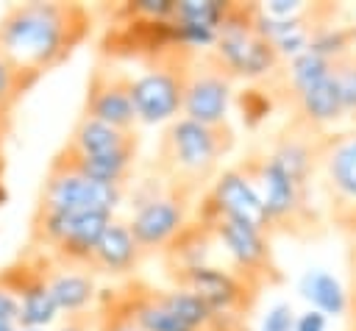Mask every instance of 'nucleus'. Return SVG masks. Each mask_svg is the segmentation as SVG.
<instances>
[{
	"label": "nucleus",
	"mask_w": 356,
	"mask_h": 331,
	"mask_svg": "<svg viewBox=\"0 0 356 331\" xmlns=\"http://www.w3.org/2000/svg\"><path fill=\"white\" fill-rule=\"evenodd\" d=\"M95 17L81 3L33 0L8 6L0 17V56L22 72L42 78L67 64L89 39Z\"/></svg>",
	"instance_id": "nucleus-1"
},
{
	"label": "nucleus",
	"mask_w": 356,
	"mask_h": 331,
	"mask_svg": "<svg viewBox=\"0 0 356 331\" xmlns=\"http://www.w3.org/2000/svg\"><path fill=\"white\" fill-rule=\"evenodd\" d=\"M234 145H236V134L228 122L203 125L181 114L164 125L150 170L170 189L197 203V197L220 175V164L234 150Z\"/></svg>",
	"instance_id": "nucleus-2"
},
{
	"label": "nucleus",
	"mask_w": 356,
	"mask_h": 331,
	"mask_svg": "<svg viewBox=\"0 0 356 331\" xmlns=\"http://www.w3.org/2000/svg\"><path fill=\"white\" fill-rule=\"evenodd\" d=\"M236 167L256 186V192L270 214L273 234L292 236V239H314L323 234V220L312 200L309 184L295 181L267 153H250Z\"/></svg>",
	"instance_id": "nucleus-3"
},
{
	"label": "nucleus",
	"mask_w": 356,
	"mask_h": 331,
	"mask_svg": "<svg viewBox=\"0 0 356 331\" xmlns=\"http://www.w3.org/2000/svg\"><path fill=\"white\" fill-rule=\"evenodd\" d=\"M106 292L145 331H211L217 320V314L200 298L178 286L161 289L142 278H125Z\"/></svg>",
	"instance_id": "nucleus-4"
},
{
	"label": "nucleus",
	"mask_w": 356,
	"mask_h": 331,
	"mask_svg": "<svg viewBox=\"0 0 356 331\" xmlns=\"http://www.w3.org/2000/svg\"><path fill=\"white\" fill-rule=\"evenodd\" d=\"M234 81H267L284 61L261 31L259 3H228L217 39L209 47Z\"/></svg>",
	"instance_id": "nucleus-5"
},
{
	"label": "nucleus",
	"mask_w": 356,
	"mask_h": 331,
	"mask_svg": "<svg viewBox=\"0 0 356 331\" xmlns=\"http://www.w3.org/2000/svg\"><path fill=\"white\" fill-rule=\"evenodd\" d=\"M131 217L125 220L145 256L164 253L195 214V200L170 189L153 170L134 184Z\"/></svg>",
	"instance_id": "nucleus-6"
},
{
	"label": "nucleus",
	"mask_w": 356,
	"mask_h": 331,
	"mask_svg": "<svg viewBox=\"0 0 356 331\" xmlns=\"http://www.w3.org/2000/svg\"><path fill=\"white\" fill-rule=\"evenodd\" d=\"M197 50L167 45L142 61V72L134 75V106L139 125L172 122L181 117L184 86L192 56Z\"/></svg>",
	"instance_id": "nucleus-7"
},
{
	"label": "nucleus",
	"mask_w": 356,
	"mask_h": 331,
	"mask_svg": "<svg viewBox=\"0 0 356 331\" xmlns=\"http://www.w3.org/2000/svg\"><path fill=\"white\" fill-rule=\"evenodd\" d=\"M114 223L108 211H81V214H31L28 245L44 250L50 259L67 267H83L92 248L103 231Z\"/></svg>",
	"instance_id": "nucleus-8"
},
{
	"label": "nucleus",
	"mask_w": 356,
	"mask_h": 331,
	"mask_svg": "<svg viewBox=\"0 0 356 331\" xmlns=\"http://www.w3.org/2000/svg\"><path fill=\"white\" fill-rule=\"evenodd\" d=\"M200 223H206L214 231L217 245H222V250L228 256V267L239 278H245L250 286L264 292L270 286L284 284V273H281V264L273 250V236H267L264 231H259L253 225L225 220V217L200 220Z\"/></svg>",
	"instance_id": "nucleus-9"
},
{
	"label": "nucleus",
	"mask_w": 356,
	"mask_h": 331,
	"mask_svg": "<svg viewBox=\"0 0 356 331\" xmlns=\"http://www.w3.org/2000/svg\"><path fill=\"white\" fill-rule=\"evenodd\" d=\"M125 186H111L92 181L75 170L47 164V172L42 178L36 206L33 211L39 214H81V211H108L122 203Z\"/></svg>",
	"instance_id": "nucleus-10"
},
{
	"label": "nucleus",
	"mask_w": 356,
	"mask_h": 331,
	"mask_svg": "<svg viewBox=\"0 0 356 331\" xmlns=\"http://www.w3.org/2000/svg\"><path fill=\"white\" fill-rule=\"evenodd\" d=\"M167 278L172 286L186 289L195 298H200L214 314H225V317L250 320V314L259 303V295H261L256 286H250L245 278H239L231 267H217V264L167 273Z\"/></svg>",
	"instance_id": "nucleus-11"
},
{
	"label": "nucleus",
	"mask_w": 356,
	"mask_h": 331,
	"mask_svg": "<svg viewBox=\"0 0 356 331\" xmlns=\"http://www.w3.org/2000/svg\"><path fill=\"white\" fill-rule=\"evenodd\" d=\"M195 217L197 220L225 217V220H236V223L253 225V228L264 231L267 236H275L270 214H267L256 186L248 181V175L236 164L220 170V175L211 181V186L197 197Z\"/></svg>",
	"instance_id": "nucleus-12"
},
{
	"label": "nucleus",
	"mask_w": 356,
	"mask_h": 331,
	"mask_svg": "<svg viewBox=\"0 0 356 331\" xmlns=\"http://www.w3.org/2000/svg\"><path fill=\"white\" fill-rule=\"evenodd\" d=\"M231 97H234V78L222 70V64L211 50H197L186 72L181 114L203 125H225Z\"/></svg>",
	"instance_id": "nucleus-13"
},
{
	"label": "nucleus",
	"mask_w": 356,
	"mask_h": 331,
	"mask_svg": "<svg viewBox=\"0 0 356 331\" xmlns=\"http://www.w3.org/2000/svg\"><path fill=\"white\" fill-rule=\"evenodd\" d=\"M81 114L122 131H139L134 106V75L111 61H97L86 78Z\"/></svg>",
	"instance_id": "nucleus-14"
},
{
	"label": "nucleus",
	"mask_w": 356,
	"mask_h": 331,
	"mask_svg": "<svg viewBox=\"0 0 356 331\" xmlns=\"http://www.w3.org/2000/svg\"><path fill=\"white\" fill-rule=\"evenodd\" d=\"M317 178L328 200L331 223L356 209V128L342 134H325Z\"/></svg>",
	"instance_id": "nucleus-15"
},
{
	"label": "nucleus",
	"mask_w": 356,
	"mask_h": 331,
	"mask_svg": "<svg viewBox=\"0 0 356 331\" xmlns=\"http://www.w3.org/2000/svg\"><path fill=\"white\" fill-rule=\"evenodd\" d=\"M0 275L19 295V323H17L19 328H44L58 317L56 300L44 284V275H42L31 248L11 267H6Z\"/></svg>",
	"instance_id": "nucleus-16"
},
{
	"label": "nucleus",
	"mask_w": 356,
	"mask_h": 331,
	"mask_svg": "<svg viewBox=\"0 0 356 331\" xmlns=\"http://www.w3.org/2000/svg\"><path fill=\"white\" fill-rule=\"evenodd\" d=\"M325 134L312 131L295 120H286L284 128L273 136L270 147L264 150L284 172H289L295 181L309 184L317 178V164H320V147H323Z\"/></svg>",
	"instance_id": "nucleus-17"
},
{
	"label": "nucleus",
	"mask_w": 356,
	"mask_h": 331,
	"mask_svg": "<svg viewBox=\"0 0 356 331\" xmlns=\"http://www.w3.org/2000/svg\"><path fill=\"white\" fill-rule=\"evenodd\" d=\"M31 248V245H28ZM36 256V264L44 275V284L56 300L58 314H78L86 312L89 303L97 300V286H95V275L86 273L83 267H67L58 264L56 259H50L44 250L31 248Z\"/></svg>",
	"instance_id": "nucleus-18"
},
{
	"label": "nucleus",
	"mask_w": 356,
	"mask_h": 331,
	"mask_svg": "<svg viewBox=\"0 0 356 331\" xmlns=\"http://www.w3.org/2000/svg\"><path fill=\"white\" fill-rule=\"evenodd\" d=\"M147 256L142 253L139 242L134 239L125 220H117L103 231L97 245L92 248L83 270L92 275H108V278H128Z\"/></svg>",
	"instance_id": "nucleus-19"
},
{
	"label": "nucleus",
	"mask_w": 356,
	"mask_h": 331,
	"mask_svg": "<svg viewBox=\"0 0 356 331\" xmlns=\"http://www.w3.org/2000/svg\"><path fill=\"white\" fill-rule=\"evenodd\" d=\"M289 120L312 128V131H323L328 134L331 125H337L342 117H345V108H342V97H339V89H337V81H334V70L309 83L306 89H300L289 103Z\"/></svg>",
	"instance_id": "nucleus-20"
},
{
	"label": "nucleus",
	"mask_w": 356,
	"mask_h": 331,
	"mask_svg": "<svg viewBox=\"0 0 356 331\" xmlns=\"http://www.w3.org/2000/svg\"><path fill=\"white\" fill-rule=\"evenodd\" d=\"M139 142H142L139 131H122V128H114L108 122L81 114L61 147L75 156H111V153L139 150Z\"/></svg>",
	"instance_id": "nucleus-21"
},
{
	"label": "nucleus",
	"mask_w": 356,
	"mask_h": 331,
	"mask_svg": "<svg viewBox=\"0 0 356 331\" xmlns=\"http://www.w3.org/2000/svg\"><path fill=\"white\" fill-rule=\"evenodd\" d=\"M217 245L214 239V231L195 220L186 223V228L167 245V250L161 253L164 259V273H178V270H189V267H203V264H211L209 256H211V248Z\"/></svg>",
	"instance_id": "nucleus-22"
},
{
	"label": "nucleus",
	"mask_w": 356,
	"mask_h": 331,
	"mask_svg": "<svg viewBox=\"0 0 356 331\" xmlns=\"http://www.w3.org/2000/svg\"><path fill=\"white\" fill-rule=\"evenodd\" d=\"M300 292L303 298L314 306V312L320 314H348V292L345 286L325 270H312L303 275L300 281Z\"/></svg>",
	"instance_id": "nucleus-23"
},
{
	"label": "nucleus",
	"mask_w": 356,
	"mask_h": 331,
	"mask_svg": "<svg viewBox=\"0 0 356 331\" xmlns=\"http://www.w3.org/2000/svg\"><path fill=\"white\" fill-rule=\"evenodd\" d=\"M228 11L225 0H175L172 6V25H184V28H203V31H214L222 25Z\"/></svg>",
	"instance_id": "nucleus-24"
},
{
	"label": "nucleus",
	"mask_w": 356,
	"mask_h": 331,
	"mask_svg": "<svg viewBox=\"0 0 356 331\" xmlns=\"http://www.w3.org/2000/svg\"><path fill=\"white\" fill-rule=\"evenodd\" d=\"M36 81L39 78L22 72L6 56H0V120H11L14 106L28 95V89L36 86Z\"/></svg>",
	"instance_id": "nucleus-25"
},
{
	"label": "nucleus",
	"mask_w": 356,
	"mask_h": 331,
	"mask_svg": "<svg viewBox=\"0 0 356 331\" xmlns=\"http://www.w3.org/2000/svg\"><path fill=\"white\" fill-rule=\"evenodd\" d=\"M95 331H145L122 306L111 300V295L103 289L95 300Z\"/></svg>",
	"instance_id": "nucleus-26"
},
{
	"label": "nucleus",
	"mask_w": 356,
	"mask_h": 331,
	"mask_svg": "<svg viewBox=\"0 0 356 331\" xmlns=\"http://www.w3.org/2000/svg\"><path fill=\"white\" fill-rule=\"evenodd\" d=\"M334 70V81H337V89H339V97H342V108H345V117L350 122H356V47L337 58L331 64Z\"/></svg>",
	"instance_id": "nucleus-27"
},
{
	"label": "nucleus",
	"mask_w": 356,
	"mask_h": 331,
	"mask_svg": "<svg viewBox=\"0 0 356 331\" xmlns=\"http://www.w3.org/2000/svg\"><path fill=\"white\" fill-rule=\"evenodd\" d=\"M0 320L14 325L19 323V295L3 275H0Z\"/></svg>",
	"instance_id": "nucleus-28"
},
{
	"label": "nucleus",
	"mask_w": 356,
	"mask_h": 331,
	"mask_svg": "<svg viewBox=\"0 0 356 331\" xmlns=\"http://www.w3.org/2000/svg\"><path fill=\"white\" fill-rule=\"evenodd\" d=\"M261 331H295V312L289 303H278L270 309Z\"/></svg>",
	"instance_id": "nucleus-29"
},
{
	"label": "nucleus",
	"mask_w": 356,
	"mask_h": 331,
	"mask_svg": "<svg viewBox=\"0 0 356 331\" xmlns=\"http://www.w3.org/2000/svg\"><path fill=\"white\" fill-rule=\"evenodd\" d=\"M95 328V312H78V314H64L61 325L56 331H92Z\"/></svg>",
	"instance_id": "nucleus-30"
},
{
	"label": "nucleus",
	"mask_w": 356,
	"mask_h": 331,
	"mask_svg": "<svg viewBox=\"0 0 356 331\" xmlns=\"http://www.w3.org/2000/svg\"><path fill=\"white\" fill-rule=\"evenodd\" d=\"M295 331H325V314L309 309L295 317Z\"/></svg>",
	"instance_id": "nucleus-31"
},
{
	"label": "nucleus",
	"mask_w": 356,
	"mask_h": 331,
	"mask_svg": "<svg viewBox=\"0 0 356 331\" xmlns=\"http://www.w3.org/2000/svg\"><path fill=\"white\" fill-rule=\"evenodd\" d=\"M211 331H250V320H242V317H225V314H217Z\"/></svg>",
	"instance_id": "nucleus-32"
},
{
	"label": "nucleus",
	"mask_w": 356,
	"mask_h": 331,
	"mask_svg": "<svg viewBox=\"0 0 356 331\" xmlns=\"http://www.w3.org/2000/svg\"><path fill=\"white\" fill-rule=\"evenodd\" d=\"M334 225L350 239V242H356V209L350 211V214H345V217H339V220H334Z\"/></svg>",
	"instance_id": "nucleus-33"
},
{
	"label": "nucleus",
	"mask_w": 356,
	"mask_h": 331,
	"mask_svg": "<svg viewBox=\"0 0 356 331\" xmlns=\"http://www.w3.org/2000/svg\"><path fill=\"white\" fill-rule=\"evenodd\" d=\"M348 314H350V331H356V286L348 292Z\"/></svg>",
	"instance_id": "nucleus-34"
},
{
	"label": "nucleus",
	"mask_w": 356,
	"mask_h": 331,
	"mask_svg": "<svg viewBox=\"0 0 356 331\" xmlns=\"http://www.w3.org/2000/svg\"><path fill=\"white\" fill-rule=\"evenodd\" d=\"M350 286H356V242H350Z\"/></svg>",
	"instance_id": "nucleus-35"
},
{
	"label": "nucleus",
	"mask_w": 356,
	"mask_h": 331,
	"mask_svg": "<svg viewBox=\"0 0 356 331\" xmlns=\"http://www.w3.org/2000/svg\"><path fill=\"white\" fill-rule=\"evenodd\" d=\"M8 122L11 120H0V161H3V145H6V134H8Z\"/></svg>",
	"instance_id": "nucleus-36"
},
{
	"label": "nucleus",
	"mask_w": 356,
	"mask_h": 331,
	"mask_svg": "<svg viewBox=\"0 0 356 331\" xmlns=\"http://www.w3.org/2000/svg\"><path fill=\"white\" fill-rule=\"evenodd\" d=\"M3 161H0V206H3V200H6V189H3Z\"/></svg>",
	"instance_id": "nucleus-37"
},
{
	"label": "nucleus",
	"mask_w": 356,
	"mask_h": 331,
	"mask_svg": "<svg viewBox=\"0 0 356 331\" xmlns=\"http://www.w3.org/2000/svg\"><path fill=\"white\" fill-rule=\"evenodd\" d=\"M0 331H19V325H14V323H3V320H0Z\"/></svg>",
	"instance_id": "nucleus-38"
},
{
	"label": "nucleus",
	"mask_w": 356,
	"mask_h": 331,
	"mask_svg": "<svg viewBox=\"0 0 356 331\" xmlns=\"http://www.w3.org/2000/svg\"><path fill=\"white\" fill-rule=\"evenodd\" d=\"M19 331H44V328H19Z\"/></svg>",
	"instance_id": "nucleus-39"
}]
</instances>
